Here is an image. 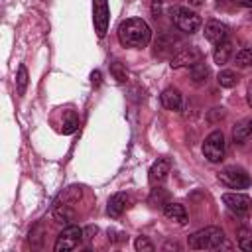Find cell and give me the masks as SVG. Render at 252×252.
Segmentation results:
<instances>
[{
    "instance_id": "3957f363",
    "label": "cell",
    "mask_w": 252,
    "mask_h": 252,
    "mask_svg": "<svg viewBox=\"0 0 252 252\" xmlns=\"http://www.w3.org/2000/svg\"><path fill=\"white\" fill-rule=\"evenodd\" d=\"M219 181L226 185L228 189H246L250 187V177L248 173L238 167V165H226L219 171Z\"/></svg>"
},
{
    "instance_id": "d6986e66",
    "label": "cell",
    "mask_w": 252,
    "mask_h": 252,
    "mask_svg": "<svg viewBox=\"0 0 252 252\" xmlns=\"http://www.w3.org/2000/svg\"><path fill=\"white\" fill-rule=\"evenodd\" d=\"M234 63H236V67H240V69H246V67H250L252 65V49H240L236 55H234Z\"/></svg>"
},
{
    "instance_id": "5b68a950",
    "label": "cell",
    "mask_w": 252,
    "mask_h": 252,
    "mask_svg": "<svg viewBox=\"0 0 252 252\" xmlns=\"http://www.w3.org/2000/svg\"><path fill=\"white\" fill-rule=\"evenodd\" d=\"M171 20L185 33H193V32H197L201 28L199 14L193 12V10H189V8H173L171 10Z\"/></svg>"
},
{
    "instance_id": "4316f807",
    "label": "cell",
    "mask_w": 252,
    "mask_h": 252,
    "mask_svg": "<svg viewBox=\"0 0 252 252\" xmlns=\"http://www.w3.org/2000/svg\"><path fill=\"white\" fill-rule=\"evenodd\" d=\"M246 100H248V104L252 106V79H250L248 85H246Z\"/></svg>"
},
{
    "instance_id": "f1b7e54d",
    "label": "cell",
    "mask_w": 252,
    "mask_h": 252,
    "mask_svg": "<svg viewBox=\"0 0 252 252\" xmlns=\"http://www.w3.org/2000/svg\"><path fill=\"white\" fill-rule=\"evenodd\" d=\"M191 2H193L195 6H199V4H201V0H191Z\"/></svg>"
},
{
    "instance_id": "52a82bcc",
    "label": "cell",
    "mask_w": 252,
    "mask_h": 252,
    "mask_svg": "<svg viewBox=\"0 0 252 252\" xmlns=\"http://www.w3.org/2000/svg\"><path fill=\"white\" fill-rule=\"evenodd\" d=\"M108 20H110V10L106 0H93V24L94 32L98 37H104L108 30Z\"/></svg>"
},
{
    "instance_id": "4fadbf2b",
    "label": "cell",
    "mask_w": 252,
    "mask_h": 252,
    "mask_svg": "<svg viewBox=\"0 0 252 252\" xmlns=\"http://www.w3.org/2000/svg\"><path fill=\"white\" fill-rule=\"evenodd\" d=\"M161 104L167 108V110H181L183 106V98H181V93L173 87H167L163 93H161Z\"/></svg>"
},
{
    "instance_id": "484cf974",
    "label": "cell",
    "mask_w": 252,
    "mask_h": 252,
    "mask_svg": "<svg viewBox=\"0 0 252 252\" xmlns=\"http://www.w3.org/2000/svg\"><path fill=\"white\" fill-rule=\"evenodd\" d=\"M91 81H93L94 87H98L100 85V71H93L91 73Z\"/></svg>"
},
{
    "instance_id": "ffe728a7",
    "label": "cell",
    "mask_w": 252,
    "mask_h": 252,
    "mask_svg": "<svg viewBox=\"0 0 252 252\" xmlns=\"http://www.w3.org/2000/svg\"><path fill=\"white\" fill-rule=\"evenodd\" d=\"M16 87H18V94H24L28 89V69L24 65L18 67V75H16Z\"/></svg>"
},
{
    "instance_id": "30bf717a",
    "label": "cell",
    "mask_w": 252,
    "mask_h": 252,
    "mask_svg": "<svg viewBox=\"0 0 252 252\" xmlns=\"http://www.w3.org/2000/svg\"><path fill=\"white\" fill-rule=\"evenodd\" d=\"M222 203L236 215H242L250 209V197L242 195V193H224L222 195Z\"/></svg>"
},
{
    "instance_id": "8992f818",
    "label": "cell",
    "mask_w": 252,
    "mask_h": 252,
    "mask_svg": "<svg viewBox=\"0 0 252 252\" xmlns=\"http://www.w3.org/2000/svg\"><path fill=\"white\" fill-rule=\"evenodd\" d=\"M83 234L85 230L71 224L67 228H63L57 236V242H55V252H69V250H75L79 246V242L83 240Z\"/></svg>"
},
{
    "instance_id": "d4e9b609",
    "label": "cell",
    "mask_w": 252,
    "mask_h": 252,
    "mask_svg": "<svg viewBox=\"0 0 252 252\" xmlns=\"http://www.w3.org/2000/svg\"><path fill=\"white\" fill-rule=\"evenodd\" d=\"M152 14H154V18H158L161 14V0H154L152 2Z\"/></svg>"
},
{
    "instance_id": "603a6c76",
    "label": "cell",
    "mask_w": 252,
    "mask_h": 252,
    "mask_svg": "<svg viewBox=\"0 0 252 252\" xmlns=\"http://www.w3.org/2000/svg\"><path fill=\"white\" fill-rule=\"evenodd\" d=\"M77 128H79V118H77L75 114H71V118H69V120L63 124L61 132H63V134H73Z\"/></svg>"
},
{
    "instance_id": "7a4b0ae2",
    "label": "cell",
    "mask_w": 252,
    "mask_h": 252,
    "mask_svg": "<svg viewBox=\"0 0 252 252\" xmlns=\"http://www.w3.org/2000/svg\"><path fill=\"white\" fill-rule=\"evenodd\" d=\"M187 244L193 250H217L224 244V232L219 226H205L193 232L187 238Z\"/></svg>"
},
{
    "instance_id": "2e32d148",
    "label": "cell",
    "mask_w": 252,
    "mask_h": 252,
    "mask_svg": "<svg viewBox=\"0 0 252 252\" xmlns=\"http://www.w3.org/2000/svg\"><path fill=\"white\" fill-rule=\"evenodd\" d=\"M250 118H246V120H240L238 124H234V128H232V140L236 142V144H242L246 138H250L252 136V130H250V122H248Z\"/></svg>"
},
{
    "instance_id": "83f0119b",
    "label": "cell",
    "mask_w": 252,
    "mask_h": 252,
    "mask_svg": "<svg viewBox=\"0 0 252 252\" xmlns=\"http://www.w3.org/2000/svg\"><path fill=\"white\" fill-rule=\"evenodd\" d=\"M238 6H244V8H252V0H234Z\"/></svg>"
},
{
    "instance_id": "9a60e30c",
    "label": "cell",
    "mask_w": 252,
    "mask_h": 252,
    "mask_svg": "<svg viewBox=\"0 0 252 252\" xmlns=\"http://www.w3.org/2000/svg\"><path fill=\"white\" fill-rule=\"evenodd\" d=\"M230 55H232V43H230L228 39L220 41V43L215 47V51H213V59H215L217 65H224V63H228Z\"/></svg>"
},
{
    "instance_id": "9c48e42d",
    "label": "cell",
    "mask_w": 252,
    "mask_h": 252,
    "mask_svg": "<svg viewBox=\"0 0 252 252\" xmlns=\"http://www.w3.org/2000/svg\"><path fill=\"white\" fill-rule=\"evenodd\" d=\"M228 37V26L219 22V20H209L205 24V39L219 45L220 41H224Z\"/></svg>"
},
{
    "instance_id": "ba28073f",
    "label": "cell",
    "mask_w": 252,
    "mask_h": 252,
    "mask_svg": "<svg viewBox=\"0 0 252 252\" xmlns=\"http://www.w3.org/2000/svg\"><path fill=\"white\" fill-rule=\"evenodd\" d=\"M203 59V53H201V49H197V47H185V49H181L173 59H171V67L173 69H179V67H193L195 63H199Z\"/></svg>"
},
{
    "instance_id": "6da1fadb",
    "label": "cell",
    "mask_w": 252,
    "mask_h": 252,
    "mask_svg": "<svg viewBox=\"0 0 252 252\" xmlns=\"http://www.w3.org/2000/svg\"><path fill=\"white\" fill-rule=\"evenodd\" d=\"M116 33H118L120 45L130 47V49H142L152 39V30L142 18H128L120 22Z\"/></svg>"
},
{
    "instance_id": "7402d4cb",
    "label": "cell",
    "mask_w": 252,
    "mask_h": 252,
    "mask_svg": "<svg viewBox=\"0 0 252 252\" xmlns=\"http://www.w3.org/2000/svg\"><path fill=\"white\" fill-rule=\"evenodd\" d=\"M134 248H136L138 252H154V244H152L146 236H138V238L134 240Z\"/></svg>"
},
{
    "instance_id": "277c9868",
    "label": "cell",
    "mask_w": 252,
    "mask_h": 252,
    "mask_svg": "<svg viewBox=\"0 0 252 252\" xmlns=\"http://www.w3.org/2000/svg\"><path fill=\"white\" fill-rule=\"evenodd\" d=\"M203 156L211 163H219L224 158V134L220 130H213L203 142Z\"/></svg>"
},
{
    "instance_id": "5bb4252c",
    "label": "cell",
    "mask_w": 252,
    "mask_h": 252,
    "mask_svg": "<svg viewBox=\"0 0 252 252\" xmlns=\"http://www.w3.org/2000/svg\"><path fill=\"white\" fill-rule=\"evenodd\" d=\"M163 215H165L169 220H175V222H179V224L187 222V213H185L183 205H179V203H165V205H163Z\"/></svg>"
},
{
    "instance_id": "e0dca14e",
    "label": "cell",
    "mask_w": 252,
    "mask_h": 252,
    "mask_svg": "<svg viewBox=\"0 0 252 252\" xmlns=\"http://www.w3.org/2000/svg\"><path fill=\"white\" fill-rule=\"evenodd\" d=\"M217 81H219L220 87H224V89H232V87L238 85V75H236V71H232V69H222V71L219 73Z\"/></svg>"
},
{
    "instance_id": "8fae6325",
    "label": "cell",
    "mask_w": 252,
    "mask_h": 252,
    "mask_svg": "<svg viewBox=\"0 0 252 252\" xmlns=\"http://www.w3.org/2000/svg\"><path fill=\"white\" fill-rule=\"evenodd\" d=\"M169 167H171V161L167 158H159L152 167H150V183L156 185V183H161L167 173H169Z\"/></svg>"
},
{
    "instance_id": "7c38bea8",
    "label": "cell",
    "mask_w": 252,
    "mask_h": 252,
    "mask_svg": "<svg viewBox=\"0 0 252 252\" xmlns=\"http://www.w3.org/2000/svg\"><path fill=\"white\" fill-rule=\"evenodd\" d=\"M128 203H130V197L126 193H114L108 201V207H106V213L110 217H120L126 209H128Z\"/></svg>"
},
{
    "instance_id": "cb8c5ba5",
    "label": "cell",
    "mask_w": 252,
    "mask_h": 252,
    "mask_svg": "<svg viewBox=\"0 0 252 252\" xmlns=\"http://www.w3.org/2000/svg\"><path fill=\"white\" fill-rule=\"evenodd\" d=\"M238 246L246 252H252V234H244L238 238Z\"/></svg>"
},
{
    "instance_id": "44dd1931",
    "label": "cell",
    "mask_w": 252,
    "mask_h": 252,
    "mask_svg": "<svg viewBox=\"0 0 252 252\" xmlns=\"http://www.w3.org/2000/svg\"><path fill=\"white\" fill-rule=\"evenodd\" d=\"M110 73L114 75V79H116L118 83H124V81L128 79V73H126V69H124V67H122L118 61L110 65Z\"/></svg>"
},
{
    "instance_id": "ac0fdd59",
    "label": "cell",
    "mask_w": 252,
    "mask_h": 252,
    "mask_svg": "<svg viewBox=\"0 0 252 252\" xmlns=\"http://www.w3.org/2000/svg\"><path fill=\"white\" fill-rule=\"evenodd\" d=\"M207 77H209V67L203 61H199V63H195L191 67V81L195 85H203L207 81Z\"/></svg>"
},
{
    "instance_id": "f546056e",
    "label": "cell",
    "mask_w": 252,
    "mask_h": 252,
    "mask_svg": "<svg viewBox=\"0 0 252 252\" xmlns=\"http://www.w3.org/2000/svg\"><path fill=\"white\" fill-rule=\"evenodd\" d=\"M248 122H250V130H252V118H250V120H248Z\"/></svg>"
}]
</instances>
